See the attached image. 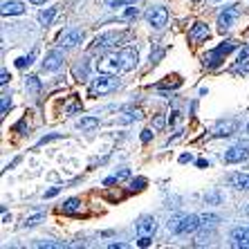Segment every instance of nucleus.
<instances>
[{
	"label": "nucleus",
	"mask_w": 249,
	"mask_h": 249,
	"mask_svg": "<svg viewBox=\"0 0 249 249\" xmlns=\"http://www.w3.org/2000/svg\"><path fill=\"white\" fill-rule=\"evenodd\" d=\"M202 225L197 215H180V218H173V220L168 222V229L173 233H191L196 231L197 227Z\"/></svg>",
	"instance_id": "nucleus-1"
},
{
	"label": "nucleus",
	"mask_w": 249,
	"mask_h": 249,
	"mask_svg": "<svg viewBox=\"0 0 249 249\" xmlns=\"http://www.w3.org/2000/svg\"><path fill=\"white\" fill-rule=\"evenodd\" d=\"M117 86H119V81H117L112 74H104L99 76V79H94L92 83H90V94L92 97H97V94H106V92H112V90H117Z\"/></svg>",
	"instance_id": "nucleus-2"
},
{
	"label": "nucleus",
	"mask_w": 249,
	"mask_h": 249,
	"mask_svg": "<svg viewBox=\"0 0 249 249\" xmlns=\"http://www.w3.org/2000/svg\"><path fill=\"white\" fill-rule=\"evenodd\" d=\"M122 38H124V32H108V34L97 36L94 43L90 45V50H92V52H97V50H110V47H115Z\"/></svg>",
	"instance_id": "nucleus-3"
},
{
	"label": "nucleus",
	"mask_w": 249,
	"mask_h": 249,
	"mask_svg": "<svg viewBox=\"0 0 249 249\" xmlns=\"http://www.w3.org/2000/svg\"><path fill=\"white\" fill-rule=\"evenodd\" d=\"M99 72H104V74H117V72H122V56L119 54H106L101 61L97 63Z\"/></svg>",
	"instance_id": "nucleus-4"
},
{
	"label": "nucleus",
	"mask_w": 249,
	"mask_h": 249,
	"mask_svg": "<svg viewBox=\"0 0 249 249\" xmlns=\"http://www.w3.org/2000/svg\"><path fill=\"white\" fill-rule=\"evenodd\" d=\"M83 41V32L81 29H63L61 34H58V45L61 47H74Z\"/></svg>",
	"instance_id": "nucleus-5"
},
{
	"label": "nucleus",
	"mask_w": 249,
	"mask_h": 249,
	"mask_svg": "<svg viewBox=\"0 0 249 249\" xmlns=\"http://www.w3.org/2000/svg\"><path fill=\"white\" fill-rule=\"evenodd\" d=\"M231 50H236V43H233V41H227L225 45L215 47L213 52H209L207 56H204V61H207V65H218V63H220V58L227 56V54L231 52Z\"/></svg>",
	"instance_id": "nucleus-6"
},
{
	"label": "nucleus",
	"mask_w": 249,
	"mask_h": 249,
	"mask_svg": "<svg viewBox=\"0 0 249 249\" xmlns=\"http://www.w3.org/2000/svg\"><path fill=\"white\" fill-rule=\"evenodd\" d=\"M146 18H148V23L153 25V27H164L168 20V9L166 7H153V9H148V14H146Z\"/></svg>",
	"instance_id": "nucleus-7"
},
{
	"label": "nucleus",
	"mask_w": 249,
	"mask_h": 249,
	"mask_svg": "<svg viewBox=\"0 0 249 249\" xmlns=\"http://www.w3.org/2000/svg\"><path fill=\"white\" fill-rule=\"evenodd\" d=\"M249 157V151L247 146H233V148H229V151L225 153V162L227 164H236V162H243V160H247Z\"/></svg>",
	"instance_id": "nucleus-8"
},
{
	"label": "nucleus",
	"mask_w": 249,
	"mask_h": 249,
	"mask_svg": "<svg viewBox=\"0 0 249 249\" xmlns=\"http://www.w3.org/2000/svg\"><path fill=\"white\" fill-rule=\"evenodd\" d=\"M155 229H157V225H155V220H153L151 215H144V218H139V222H137V233H139V238H151L153 233H155Z\"/></svg>",
	"instance_id": "nucleus-9"
},
{
	"label": "nucleus",
	"mask_w": 249,
	"mask_h": 249,
	"mask_svg": "<svg viewBox=\"0 0 249 249\" xmlns=\"http://www.w3.org/2000/svg\"><path fill=\"white\" fill-rule=\"evenodd\" d=\"M61 65H63V52H61V50L50 52L45 56V61H43V70H45V72H54V70H58Z\"/></svg>",
	"instance_id": "nucleus-10"
},
{
	"label": "nucleus",
	"mask_w": 249,
	"mask_h": 249,
	"mask_svg": "<svg viewBox=\"0 0 249 249\" xmlns=\"http://www.w3.org/2000/svg\"><path fill=\"white\" fill-rule=\"evenodd\" d=\"M238 18V7H227L225 12L218 16V25H220V32H227V29L233 25V20Z\"/></svg>",
	"instance_id": "nucleus-11"
},
{
	"label": "nucleus",
	"mask_w": 249,
	"mask_h": 249,
	"mask_svg": "<svg viewBox=\"0 0 249 249\" xmlns=\"http://www.w3.org/2000/svg\"><path fill=\"white\" fill-rule=\"evenodd\" d=\"M119 56H122V72H130V70H135V65H137V52H135L133 47L122 50Z\"/></svg>",
	"instance_id": "nucleus-12"
},
{
	"label": "nucleus",
	"mask_w": 249,
	"mask_h": 249,
	"mask_svg": "<svg viewBox=\"0 0 249 249\" xmlns=\"http://www.w3.org/2000/svg\"><path fill=\"white\" fill-rule=\"evenodd\" d=\"M204 38H209V27L204 23H196L193 25V29L189 32V41L200 43V41H204Z\"/></svg>",
	"instance_id": "nucleus-13"
},
{
	"label": "nucleus",
	"mask_w": 249,
	"mask_h": 249,
	"mask_svg": "<svg viewBox=\"0 0 249 249\" xmlns=\"http://www.w3.org/2000/svg\"><path fill=\"white\" fill-rule=\"evenodd\" d=\"M231 245L233 247H247L249 249V227L236 229V231L231 233Z\"/></svg>",
	"instance_id": "nucleus-14"
},
{
	"label": "nucleus",
	"mask_w": 249,
	"mask_h": 249,
	"mask_svg": "<svg viewBox=\"0 0 249 249\" xmlns=\"http://www.w3.org/2000/svg\"><path fill=\"white\" fill-rule=\"evenodd\" d=\"M25 12V7L18 2V0H9V2H2V16H20Z\"/></svg>",
	"instance_id": "nucleus-15"
},
{
	"label": "nucleus",
	"mask_w": 249,
	"mask_h": 249,
	"mask_svg": "<svg viewBox=\"0 0 249 249\" xmlns=\"http://www.w3.org/2000/svg\"><path fill=\"white\" fill-rule=\"evenodd\" d=\"M229 184L238 191H249V175H243V173H233L229 178Z\"/></svg>",
	"instance_id": "nucleus-16"
},
{
	"label": "nucleus",
	"mask_w": 249,
	"mask_h": 249,
	"mask_svg": "<svg viewBox=\"0 0 249 249\" xmlns=\"http://www.w3.org/2000/svg\"><path fill=\"white\" fill-rule=\"evenodd\" d=\"M233 130H236V122H225V124H218V126L213 128V135L227 137V135H231Z\"/></svg>",
	"instance_id": "nucleus-17"
},
{
	"label": "nucleus",
	"mask_w": 249,
	"mask_h": 249,
	"mask_svg": "<svg viewBox=\"0 0 249 249\" xmlns=\"http://www.w3.org/2000/svg\"><path fill=\"white\" fill-rule=\"evenodd\" d=\"M79 209H81V202H79L76 197H70L68 202L63 204V213H76Z\"/></svg>",
	"instance_id": "nucleus-18"
},
{
	"label": "nucleus",
	"mask_w": 249,
	"mask_h": 249,
	"mask_svg": "<svg viewBox=\"0 0 249 249\" xmlns=\"http://www.w3.org/2000/svg\"><path fill=\"white\" fill-rule=\"evenodd\" d=\"M54 16H56V9H54V7H50V9H45V12L38 14V20H41L43 25H50L54 20Z\"/></svg>",
	"instance_id": "nucleus-19"
},
{
	"label": "nucleus",
	"mask_w": 249,
	"mask_h": 249,
	"mask_svg": "<svg viewBox=\"0 0 249 249\" xmlns=\"http://www.w3.org/2000/svg\"><path fill=\"white\" fill-rule=\"evenodd\" d=\"M99 126V119H94V117H83L81 122H79V128L81 130H92V128Z\"/></svg>",
	"instance_id": "nucleus-20"
},
{
	"label": "nucleus",
	"mask_w": 249,
	"mask_h": 249,
	"mask_svg": "<svg viewBox=\"0 0 249 249\" xmlns=\"http://www.w3.org/2000/svg\"><path fill=\"white\" fill-rule=\"evenodd\" d=\"M128 175H130V171H128V168H124V171H119V173H117V175H112V178H106V180H104V184L108 186V184H115V182H122V180H126Z\"/></svg>",
	"instance_id": "nucleus-21"
},
{
	"label": "nucleus",
	"mask_w": 249,
	"mask_h": 249,
	"mask_svg": "<svg viewBox=\"0 0 249 249\" xmlns=\"http://www.w3.org/2000/svg\"><path fill=\"white\" fill-rule=\"evenodd\" d=\"M133 119H142V110H130V112H126V115L119 119L122 124H128V122H133Z\"/></svg>",
	"instance_id": "nucleus-22"
},
{
	"label": "nucleus",
	"mask_w": 249,
	"mask_h": 249,
	"mask_svg": "<svg viewBox=\"0 0 249 249\" xmlns=\"http://www.w3.org/2000/svg\"><path fill=\"white\" fill-rule=\"evenodd\" d=\"M34 61V54H29V56H20V58H16V68H25V65H29Z\"/></svg>",
	"instance_id": "nucleus-23"
},
{
	"label": "nucleus",
	"mask_w": 249,
	"mask_h": 249,
	"mask_svg": "<svg viewBox=\"0 0 249 249\" xmlns=\"http://www.w3.org/2000/svg\"><path fill=\"white\" fill-rule=\"evenodd\" d=\"M27 83H29V90H32V92H38V88H41V83H38V79H36V76H29Z\"/></svg>",
	"instance_id": "nucleus-24"
},
{
	"label": "nucleus",
	"mask_w": 249,
	"mask_h": 249,
	"mask_svg": "<svg viewBox=\"0 0 249 249\" xmlns=\"http://www.w3.org/2000/svg\"><path fill=\"white\" fill-rule=\"evenodd\" d=\"M41 220H43V213H36V215H32V218H27V222H25V225H27V227H36Z\"/></svg>",
	"instance_id": "nucleus-25"
},
{
	"label": "nucleus",
	"mask_w": 249,
	"mask_h": 249,
	"mask_svg": "<svg viewBox=\"0 0 249 249\" xmlns=\"http://www.w3.org/2000/svg\"><path fill=\"white\" fill-rule=\"evenodd\" d=\"M164 124H166V122H164V117H162V115H160V117H155V119H153V128H155V130H162V128H164Z\"/></svg>",
	"instance_id": "nucleus-26"
},
{
	"label": "nucleus",
	"mask_w": 249,
	"mask_h": 249,
	"mask_svg": "<svg viewBox=\"0 0 249 249\" xmlns=\"http://www.w3.org/2000/svg\"><path fill=\"white\" fill-rule=\"evenodd\" d=\"M12 108V101H9V97H2V106H0V112L2 115H7V110Z\"/></svg>",
	"instance_id": "nucleus-27"
},
{
	"label": "nucleus",
	"mask_w": 249,
	"mask_h": 249,
	"mask_svg": "<svg viewBox=\"0 0 249 249\" xmlns=\"http://www.w3.org/2000/svg\"><path fill=\"white\" fill-rule=\"evenodd\" d=\"M200 222H202V225H213V222H218V215H202Z\"/></svg>",
	"instance_id": "nucleus-28"
},
{
	"label": "nucleus",
	"mask_w": 249,
	"mask_h": 249,
	"mask_svg": "<svg viewBox=\"0 0 249 249\" xmlns=\"http://www.w3.org/2000/svg\"><path fill=\"white\" fill-rule=\"evenodd\" d=\"M9 83V74H7V70H2L0 72V86H7Z\"/></svg>",
	"instance_id": "nucleus-29"
},
{
	"label": "nucleus",
	"mask_w": 249,
	"mask_h": 249,
	"mask_svg": "<svg viewBox=\"0 0 249 249\" xmlns=\"http://www.w3.org/2000/svg\"><path fill=\"white\" fill-rule=\"evenodd\" d=\"M133 16H137V7H128L126 14H124V18H133Z\"/></svg>",
	"instance_id": "nucleus-30"
},
{
	"label": "nucleus",
	"mask_w": 249,
	"mask_h": 249,
	"mask_svg": "<svg viewBox=\"0 0 249 249\" xmlns=\"http://www.w3.org/2000/svg\"><path fill=\"white\" fill-rule=\"evenodd\" d=\"M151 137H153V133L148 130V128H146V130H142V142H144V144H146V142H151Z\"/></svg>",
	"instance_id": "nucleus-31"
},
{
	"label": "nucleus",
	"mask_w": 249,
	"mask_h": 249,
	"mask_svg": "<svg viewBox=\"0 0 249 249\" xmlns=\"http://www.w3.org/2000/svg\"><path fill=\"white\" fill-rule=\"evenodd\" d=\"M144 184H146V180H144V178H139V180H135V182H133V189H142Z\"/></svg>",
	"instance_id": "nucleus-32"
},
{
	"label": "nucleus",
	"mask_w": 249,
	"mask_h": 249,
	"mask_svg": "<svg viewBox=\"0 0 249 249\" xmlns=\"http://www.w3.org/2000/svg\"><path fill=\"white\" fill-rule=\"evenodd\" d=\"M106 2H108L110 7H119V5H124L126 0H106Z\"/></svg>",
	"instance_id": "nucleus-33"
},
{
	"label": "nucleus",
	"mask_w": 249,
	"mask_h": 249,
	"mask_svg": "<svg viewBox=\"0 0 249 249\" xmlns=\"http://www.w3.org/2000/svg\"><path fill=\"white\" fill-rule=\"evenodd\" d=\"M178 122H180V112L175 110V112H173V117L168 119V124H178Z\"/></svg>",
	"instance_id": "nucleus-34"
},
{
	"label": "nucleus",
	"mask_w": 249,
	"mask_h": 249,
	"mask_svg": "<svg viewBox=\"0 0 249 249\" xmlns=\"http://www.w3.org/2000/svg\"><path fill=\"white\" fill-rule=\"evenodd\" d=\"M56 193H58V186H54V189H50V191L45 193V197H54Z\"/></svg>",
	"instance_id": "nucleus-35"
},
{
	"label": "nucleus",
	"mask_w": 249,
	"mask_h": 249,
	"mask_svg": "<svg viewBox=\"0 0 249 249\" xmlns=\"http://www.w3.org/2000/svg\"><path fill=\"white\" fill-rule=\"evenodd\" d=\"M139 245H142V247H148V245H151V238H139Z\"/></svg>",
	"instance_id": "nucleus-36"
},
{
	"label": "nucleus",
	"mask_w": 249,
	"mask_h": 249,
	"mask_svg": "<svg viewBox=\"0 0 249 249\" xmlns=\"http://www.w3.org/2000/svg\"><path fill=\"white\" fill-rule=\"evenodd\" d=\"M29 2H34V5H45V0H29Z\"/></svg>",
	"instance_id": "nucleus-37"
},
{
	"label": "nucleus",
	"mask_w": 249,
	"mask_h": 249,
	"mask_svg": "<svg viewBox=\"0 0 249 249\" xmlns=\"http://www.w3.org/2000/svg\"><path fill=\"white\" fill-rule=\"evenodd\" d=\"M247 213H249V204H247Z\"/></svg>",
	"instance_id": "nucleus-38"
},
{
	"label": "nucleus",
	"mask_w": 249,
	"mask_h": 249,
	"mask_svg": "<svg viewBox=\"0 0 249 249\" xmlns=\"http://www.w3.org/2000/svg\"><path fill=\"white\" fill-rule=\"evenodd\" d=\"M247 133H249V126H247Z\"/></svg>",
	"instance_id": "nucleus-39"
},
{
	"label": "nucleus",
	"mask_w": 249,
	"mask_h": 249,
	"mask_svg": "<svg viewBox=\"0 0 249 249\" xmlns=\"http://www.w3.org/2000/svg\"><path fill=\"white\" fill-rule=\"evenodd\" d=\"M193 2H197V0H193Z\"/></svg>",
	"instance_id": "nucleus-40"
}]
</instances>
